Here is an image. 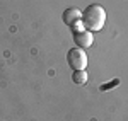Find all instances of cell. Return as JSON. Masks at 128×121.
<instances>
[{
  "label": "cell",
  "mask_w": 128,
  "mask_h": 121,
  "mask_svg": "<svg viewBox=\"0 0 128 121\" xmlns=\"http://www.w3.org/2000/svg\"><path fill=\"white\" fill-rule=\"evenodd\" d=\"M82 22H84V27L90 32L101 31L106 24V10H104V7H101L99 3H90L82 12Z\"/></svg>",
  "instance_id": "cell-1"
},
{
  "label": "cell",
  "mask_w": 128,
  "mask_h": 121,
  "mask_svg": "<svg viewBox=\"0 0 128 121\" xmlns=\"http://www.w3.org/2000/svg\"><path fill=\"white\" fill-rule=\"evenodd\" d=\"M67 61L72 70H86L87 67V55L82 48H72L67 53Z\"/></svg>",
  "instance_id": "cell-2"
},
{
  "label": "cell",
  "mask_w": 128,
  "mask_h": 121,
  "mask_svg": "<svg viewBox=\"0 0 128 121\" xmlns=\"http://www.w3.org/2000/svg\"><path fill=\"white\" fill-rule=\"evenodd\" d=\"M74 43L77 44V48H82V50L89 48L94 43V34L87 29L80 31V32H74Z\"/></svg>",
  "instance_id": "cell-3"
},
{
  "label": "cell",
  "mask_w": 128,
  "mask_h": 121,
  "mask_svg": "<svg viewBox=\"0 0 128 121\" xmlns=\"http://www.w3.org/2000/svg\"><path fill=\"white\" fill-rule=\"evenodd\" d=\"M63 22L67 24V26H72L74 22H77V20L82 19V10L77 9V7H68V9L63 12Z\"/></svg>",
  "instance_id": "cell-4"
},
{
  "label": "cell",
  "mask_w": 128,
  "mask_h": 121,
  "mask_svg": "<svg viewBox=\"0 0 128 121\" xmlns=\"http://www.w3.org/2000/svg\"><path fill=\"white\" fill-rule=\"evenodd\" d=\"M87 72L86 70H75L74 72V75H72V80L74 84H79V85H84L86 82H87Z\"/></svg>",
  "instance_id": "cell-5"
},
{
  "label": "cell",
  "mask_w": 128,
  "mask_h": 121,
  "mask_svg": "<svg viewBox=\"0 0 128 121\" xmlns=\"http://www.w3.org/2000/svg\"><path fill=\"white\" fill-rule=\"evenodd\" d=\"M118 84V80H113L109 85H101V91H109V87H113V85H116Z\"/></svg>",
  "instance_id": "cell-6"
}]
</instances>
